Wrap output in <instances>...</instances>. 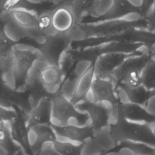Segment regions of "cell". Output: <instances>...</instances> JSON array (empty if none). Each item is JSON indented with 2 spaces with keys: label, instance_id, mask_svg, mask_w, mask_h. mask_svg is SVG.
<instances>
[{
  "label": "cell",
  "instance_id": "12",
  "mask_svg": "<svg viewBox=\"0 0 155 155\" xmlns=\"http://www.w3.org/2000/svg\"><path fill=\"white\" fill-rule=\"evenodd\" d=\"M58 139L70 140L75 143H84L91 137L94 130L89 123L84 125L69 124L63 125L51 124Z\"/></svg>",
  "mask_w": 155,
  "mask_h": 155
},
{
  "label": "cell",
  "instance_id": "30",
  "mask_svg": "<svg viewBox=\"0 0 155 155\" xmlns=\"http://www.w3.org/2000/svg\"><path fill=\"white\" fill-rule=\"evenodd\" d=\"M17 114V110L15 107H8L0 104V117L4 120L10 122Z\"/></svg>",
  "mask_w": 155,
  "mask_h": 155
},
{
  "label": "cell",
  "instance_id": "6",
  "mask_svg": "<svg viewBox=\"0 0 155 155\" xmlns=\"http://www.w3.org/2000/svg\"><path fill=\"white\" fill-rule=\"evenodd\" d=\"M73 41L69 34L55 32L44 38L39 44L41 59L46 65H58L62 54L71 46Z\"/></svg>",
  "mask_w": 155,
  "mask_h": 155
},
{
  "label": "cell",
  "instance_id": "4",
  "mask_svg": "<svg viewBox=\"0 0 155 155\" xmlns=\"http://www.w3.org/2000/svg\"><path fill=\"white\" fill-rule=\"evenodd\" d=\"M110 127L111 133L117 143L121 140H128L155 147V134L150 124L127 120L124 117L118 107L116 118Z\"/></svg>",
  "mask_w": 155,
  "mask_h": 155
},
{
  "label": "cell",
  "instance_id": "35",
  "mask_svg": "<svg viewBox=\"0 0 155 155\" xmlns=\"http://www.w3.org/2000/svg\"><path fill=\"white\" fill-rule=\"evenodd\" d=\"M43 1H47L54 4V5L61 4H71L72 0H41Z\"/></svg>",
  "mask_w": 155,
  "mask_h": 155
},
{
  "label": "cell",
  "instance_id": "34",
  "mask_svg": "<svg viewBox=\"0 0 155 155\" xmlns=\"http://www.w3.org/2000/svg\"><path fill=\"white\" fill-rule=\"evenodd\" d=\"M143 7L142 11V16L145 19V16L148 13V11L153 5L155 0H143Z\"/></svg>",
  "mask_w": 155,
  "mask_h": 155
},
{
  "label": "cell",
  "instance_id": "20",
  "mask_svg": "<svg viewBox=\"0 0 155 155\" xmlns=\"http://www.w3.org/2000/svg\"><path fill=\"white\" fill-rule=\"evenodd\" d=\"M116 88L120 101H128L144 107L153 91L147 89L143 84L134 87L119 84Z\"/></svg>",
  "mask_w": 155,
  "mask_h": 155
},
{
  "label": "cell",
  "instance_id": "29",
  "mask_svg": "<svg viewBox=\"0 0 155 155\" xmlns=\"http://www.w3.org/2000/svg\"><path fill=\"white\" fill-rule=\"evenodd\" d=\"M94 0H72L71 7L77 22H81L86 12Z\"/></svg>",
  "mask_w": 155,
  "mask_h": 155
},
{
  "label": "cell",
  "instance_id": "7",
  "mask_svg": "<svg viewBox=\"0 0 155 155\" xmlns=\"http://www.w3.org/2000/svg\"><path fill=\"white\" fill-rule=\"evenodd\" d=\"M76 107L88 115V122L94 131L110 125L117 112V107L114 108L108 104L96 102L89 99L79 102Z\"/></svg>",
  "mask_w": 155,
  "mask_h": 155
},
{
  "label": "cell",
  "instance_id": "32",
  "mask_svg": "<svg viewBox=\"0 0 155 155\" xmlns=\"http://www.w3.org/2000/svg\"><path fill=\"white\" fill-rule=\"evenodd\" d=\"M145 107L150 114L155 116V90L153 91L150 96L145 104Z\"/></svg>",
  "mask_w": 155,
  "mask_h": 155
},
{
  "label": "cell",
  "instance_id": "18",
  "mask_svg": "<svg viewBox=\"0 0 155 155\" xmlns=\"http://www.w3.org/2000/svg\"><path fill=\"white\" fill-rule=\"evenodd\" d=\"M35 136V141L30 143L32 154H40L42 147L47 143H53L58 137L51 124L35 125L29 130Z\"/></svg>",
  "mask_w": 155,
  "mask_h": 155
},
{
  "label": "cell",
  "instance_id": "15",
  "mask_svg": "<svg viewBox=\"0 0 155 155\" xmlns=\"http://www.w3.org/2000/svg\"><path fill=\"white\" fill-rule=\"evenodd\" d=\"M50 96H45L40 98L27 113L26 122L28 130L37 125L51 124V101Z\"/></svg>",
  "mask_w": 155,
  "mask_h": 155
},
{
  "label": "cell",
  "instance_id": "11",
  "mask_svg": "<svg viewBox=\"0 0 155 155\" xmlns=\"http://www.w3.org/2000/svg\"><path fill=\"white\" fill-rule=\"evenodd\" d=\"M15 108L17 114L9 122V130L12 137L20 147L23 154H31L32 152L30 147V133L26 122L27 113L18 107Z\"/></svg>",
  "mask_w": 155,
  "mask_h": 155
},
{
  "label": "cell",
  "instance_id": "10",
  "mask_svg": "<svg viewBox=\"0 0 155 155\" xmlns=\"http://www.w3.org/2000/svg\"><path fill=\"white\" fill-rule=\"evenodd\" d=\"M117 143L113 138L110 125L94 131L91 137L83 143L81 154H104L116 148Z\"/></svg>",
  "mask_w": 155,
  "mask_h": 155
},
{
  "label": "cell",
  "instance_id": "26",
  "mask_svg": "<svg viewBox=\"0 0 155 155\" xmlns=\"http://www.w3.org/2000/svg\"><path fill=\"white\" fill-rule=\"evenodd\" d=\"M116 146L127 147L133 154H155V147L151 145L128 140L119 141Z\"/></svg>",
  "mask_w": 155,
  "mask_h": 155
},
{
  "label": "cell",
  "instance_id": "31",
  "mask_svg": "<svg viewBox=\"0 0 155 155\" xmlns=\"http://www.w3.org/2000/svg\"><path fill=\"white\" fill-rule=\"evenodd\" d=\"M147 22V29L155 32V2L145 17Z\"/></svg>",
  "mask_w": 155,
  "mask_h": 155
},
{
  "label": "cell",
  "instance_id": "37",
  "mask_svg": "<svg viewBox=\"0 0 155 155\" xmlns=\"http://www.w3.org/2000/svg\"><path fill=\"white\" fill-rule=\"evenodd\" d=\"M150 126L151 127V129L154 133V134H155V122H152V123H150Z\"/></svg>",
  "mask_w": 155,
  "mask_h": 155
},
{
  "label": "cell",
  "instance_id": "13",
  "mask_svg": "<svg viewBox=\"0 0 155 155\" xmlns=\"http://www.w3.org/2000/svg\"><path fill=\"white\" fill-rule=\"evenodd\" d=\"M51 22L56 32L69 34L78 23L71 4H61L51 10Z\"/></svg>",
  "mask_w": 155,
  "mask_h": 155
},
{
  "label": "cell",
  "instance_id": "5",
  "mask_svg": "<svg viewBox=\"0 0 155 155\" xmlns=\"http://www.w3.org/2000/svg\"><path fill=\"white\" fill-rule=\"evenodd\" d=\"M51 101V124L63 125L69 124L84 125L88 122V115L78 109L70 99L60 90L50 96Z\"/></svg>",
  "mask_w": 155,
  "mask_h": 155
},
{
  "label": "cell",
  "instance_id": "2",
  "mask_svg": "<svg viewBox=\"0 0 155 155\" xmlns=\"http://www.w3.org/2000/svg\"><path fill=\"white\" fill-rule=\"evenodd\" d=\"M41 59L38 48L23 47L16 44L11 54L10 71L13 79V88L22 91L26 88L29 74L35 63Z\"/></svg>",
  "mask_w": 155,
  "mask_h": 155
},
{
  "label": "cell",
  "instance_id": "23",
  "mask_svg": "<svg viewBox=\"0 0 155 155\" xmlns=\"http://www.w3.org/2000/svg\"><path fill=\"white\" fill-rule=\"evenodd\" d=\"M83 143H78L70 140L58 139L53 143V147L57 154L81 155Z\"/></svg>",
  "mask_w": 155,
  "mask_h": 155
},
{
  "label": "cell",
  "instance_id": "28",
  "mask_svg": "<svg viewBox=\"0 0 155 155\" xmlns=\"http://www.w3.org/2000/svg\"><path fill=\"white\" fill-rule=\"evenodd\" d=\"M51 10L38 15L37 30L44 38L56 32L52 25Z\"/></svg>",
  "mask_w": 155,
  "mask_h": 155
},
{
  "label": "cell",
  "instance_id": "8",
  "mask_svg": "<svg viewBox=\"0 0 155 155\" xmlns=\"http://www.w3.org/2000/svg\"><path fill=\"white\" fill-rule=\"evenodd\" d=\"M143 46L137 51L125 52H108L101 54L93 62L95 76L103 79H111L114 71L128 57L139 54L147 49Z\"/></svg>",
  "mask_w": 155,
  "mask_h": 155
},
{
  "label": "cell",
  "instance_id": "24",
  "mask_svg": "<svg viewBox=\"0 0 155 155\" xmlns=\"http://www.w3.org/2000/svg\"><path fill=\"white\" fill-rule=\"evenodd\" d=\"M6 24L5 19L0 16V59L10 56L13 47L18 44L6 33L5 30Z\"/></svg>",
  "mask_w": 155,
  "mask_h": 155
},
{
  "label": "cell",
  "instance_id": "33",
  "mask_svg": "<svg viewBox=\"0 0 155 155\" xmlns=\"http://www.w3.org/2000/svg\"><path fill=\"white\" fill-rule=\"evenodd\" d=\"M128 4L135 8L142 16V11L143 7V0H126Z\"/></svg>",
  "mask_w": 155,
  "mask_h": 155
},
{
  "label": "cell",
  "instance_id": "36",
  "mask_svg": "<svg viewBox=\"0 0 155 155\" xmlns=\"http://www.w3.org/2000/svg\"><path fill=\"white\" fill-rule=\"evenodd\" d=\"M8 123H9V122H7L0 117V130H2L3 128H5L7 127H8Z\"/></svg>",
  "mask_w": 155,
  "mask_h": 155
},
{
  "label": "cell",
  "instance_id": "17",
  "mask_svg": "<svg viewBox=\"0 0 155 155\" xmlns=\"http://www.w3.org/2000/svg\"><path fill=\"white\" fill-rule=\"evenodd\" d=\"M56 6L53 3L43 1L35 2L29 0H0V15L16 9L27 10L39 15L53 10Z\"/></svg>",
  "mask_w": 155,
  "mask_h": 155
},
{
  "label": "cell",
  "instance_id": "19",
  "mask_svg": "<svg viewBox=\"0 0 155 155\" xmlns=\"http://www.w3.org/2000/svg\"><path fill=\"white\" fill-rule=\"evenodd\" d=\"M118 107L124 117L128 120L149 124L155 122V116L150 114L143 105L128 101H120Z\"/></svg>",
  "mask_w": 155,
  "mask_h": 155
},
{
  "label": "cell",
  "instance_id": "14",
  "mask_svg": "<svg viewBox=\"0 0 155 155\" xmlns=\"http://www.w3.org/2000/svg\"><path fill=\"white\" fill-rule=\"evenodd\" d=\"M38 75L39 82L50 94L59 90L67 77L59 65H46L38 70Z\"/></svg>",
  "mask_w": 155,
  "mask_h": 155
},
{
  "label": "cell",
  "instance_id": "9",
  "mask_svg": "<svg viewBox=\"0 0 155 155\" xmlns=\"http://www.w3.org/2000/svg\"><path fill=\"white\" fill-rule=\"evenodd\" d=\"M94 102L108 104L116 108L120 101L115 83L111 79L95 76L88 98Z\"/></svg>",
  "mask_w": 155,
  "mask_h": 155
},
{
  "label": "cell",
  "instance_id": "25",
  "mask_svg": "<svg viewBox=\"0 0 155 155\" xmlns=\"http://www.w3.org/2000/svg\"><path fill=\"white\" fill-rule=\"evenodd\" d=\"M0 147L5 151L6 153L15 154L22 151L20 147L15 143L12 137L8 126L0 130Z\"/></svg>",
  "mask_w": 155,
  "mask_h": 155
},
{
  "label": "cell",
  "instance_id": "16",
  "mask_svg": "<svg viewBox=\"0 0 155 155\" xmlns=\"http://www.w3.org/2000/svg\"><path fill=\"white\" fill-rule=\"evenodd\" d=\"M7 23L12 24L26 32L37 30L38 15L24 9L12 10L1 15Z\"/></svg>",
  "mask_w": 155,
  "mask_h": 155
},
{
  "label": "cell",
  "instance_id": "1",
  "mask_svg": "<svg viewBox=\"0 0 155 155\" xmlns=\"http://www.w3.org/2000/svg\"><path fill=\"white\" fill-rule=\"evenodd\" d=\"M133 28H147L145 19L139 13L110 20L78 22L69 33L73 42L119 33Z\"/></svg>",
  "mask_w": 155,
  "mask_h": 155
},
{
  "label": "cell",
  "instance_id": "27",
  "mask_svg": "<svg viewBox=\"0 0 155 155\" xmlns=\"http://www.w3.org/2000/svg\"><path fill=\"white\" fill-rule=\"evenodd\" d=\"M142 84L151 91L155 90V56L143 68Z\"/></svg>",
  "mask_w": 155,
  "mask_h": 155
},
{
  "label": "cell",
  "instance_id": "21",
  "mask_svg": "<svg viewBox=\"0 0 155 155\" xmlns=\"http://www.w3.org/2000/svg\"><path fill=\"white\" fill-rule=\"evenodd\" d=\"M94 77L93 63H92L78 78L74 93L70 99L73 104L76 105L79 102L88 98Z\"/></svg>",
  "mask_w": 155,
  "mask_h": 155
},
{
  "label": "cell",
  "instance_id": "3",
  "mask_svg": "<svg viewBox=\"0 0 155 155\" xmlns=\"http://www.w3.org/2000/svg\"><path fill=\"white\" fill-rule=\"evenodd\" d=\"M155 56V45L147 47L143 53L127 58L113 72L111 79L119 84L137 87L142 84V72L147 64Z\"/></svg>",
  "mask_w": 155,
  "mask_h": 155
},
{
  "label": "cell",
  "instance_id": "22",
  "mask_svg": "<svg viewBox=\"0 0 155 155\" xmlns=\"http://www.w3.org/2000/svg\"><path fill=\"white\" fill-rule=\"evenodd\" d=\"M114 1V0H94L81 22H91L100 20L110 10Z\"/></svg>",
  "mask_w": 155,
  "mask_h": 155
}]
</instances>
